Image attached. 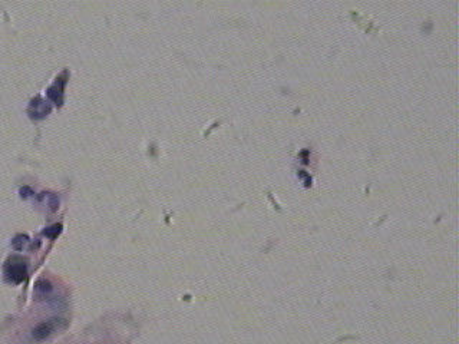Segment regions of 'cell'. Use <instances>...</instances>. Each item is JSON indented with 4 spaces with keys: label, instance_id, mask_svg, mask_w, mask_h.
<instances>
[{
    "label": "cell",
    "instance_id": "1",
    "mask_svg": "<svg viewBox=\"0 0 459 344\" xmlns=\"http://www.w3.org/2000/svg\"><path fill=\"white\" fill-rule=\"evenodd\" d=\"M6 277L12 281V283H20L26 278V264L23 261H19V259H10L6 262Z\"/></svg>",
    "mask_w": 459,
    "mask_h": 344
},
{
    "label": "cell",
    "instance_id": "2",
    "mask_svg": "<svg viewBox=\"0 0 459 344\" xmlns=\"http://www.w3.org/2000/svg\"><path fill=\"white\" fill-rule=\"evenodd\" d=\"M53 330H55V321H53V320L43 321V323L37 324L36 327H35L32 336H33L35 340H43V339H46Z\"/></svg>",
    "mask_w": 459,
    "mask_h": 344
}]
</instances>
